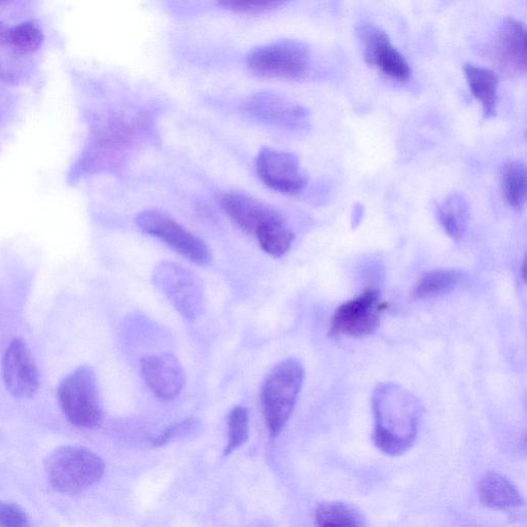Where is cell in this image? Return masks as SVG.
I'll list each match as a JSON object with an SVG mask.
<instances>
[{
	"instance_id": "cell-1",
	"label": "cell",
	"mask_w": 527,
	"mask_h": 527,
	"mask_svg": "<svg viewBox=\"0 0 527 527\" xmlns=\"http://www.w3.org/2000/svg\"><path fill=\"white\" fill-rule=\"evenodd\" d=\"M374 442L385 454L399 455L414 443L420 417V404L396 383H381L373 392Z\"/></svg>"
},
{
	"instance_id": "cell-25",
	"label": "cell",
	"mask_w": 527,
	"mask_h": 527,
	"mask_svg": "<svg viewBox=\"0 0 527 527\" xmlns=\"http://www.w3.org/2000/svg\"><path fill=\"white\" fill-rule=\"evenodd\" d=\"M201 431V423L197 418H187L167 427L154 440V447H163L169 443L193 438Z\"/></svg>"
},
{
	"instance_id": "cell-3",
	"label": "cell",
	"mask_w": 527,
	"mask_h": 527,
	"mask_svg": "<svg viewBox=\"0 0 527 527\" xmlns=\"http://www.w3.org/2000/svg\"><path fill=\"white\" fill-rule=\"evenodd\" d=\"M51 485L65 495L82 493L99 482L105 473L104 461L92 450L81 446H62L46 461Z\"/></svg>"
},
{
	"instance_id": "cell-14",
	"label": "cell",
	"mask_w": 527,
	"mask_h": 527,
	"mask_svg": "<svg viewBox=\"0 0 527 527\" xmlns=\"http://www.w3.org/2000/svg\"><path fill=\"white\" fill-rule=\"evenodd\" d=\"M254 119L283 128H299L306 124L308 113L300 105L272 92L254 95L244 107Z\"/></svg>"
},
{
	"instance_id": "cell-23",
	"label": "cell",
	"mask_w": 527,
	"mask_h": 527,
	"mask_svg": "<svg viewBox=\"0 0 527 527\" xmlns=\"http://www.w3.org/2000/svg\"><path fill=\"white\" fill-rule=\"evenodd\" d=\"M44 42V33L34 22H23L9 28L7 43L16 52L27 54L37 51Z\"/></svg>"
},
{
	"instance_id": "cell-10",
	"label": "cell",
	"mask_w": 527,
	"mask_h": 527,
	"mask_svg": "<svg viewBox=\"0 0 527 527\" xmlns=\"http://www.w3.org/2000/svg\"><path fill=\"white\" fill-rule=\"evenodd\" d=\"M2 371L6 388L15 398L29 399L40 390V372L23 339L15 338L7 347Z\"/></svg>"
},
{
	"instance_id": "cell-29",
	"label": "cell",
	"mask_w": 527,
	"mask_h": 527,
	"mask_svg": "<svg viewBox=\"0 0 527 527\" xmlns=\"http://www.w3.org/2000/svg\"><path fill=\"white\" fill-rule=\"evenodd\" d=\"M0 79L11 81V77L6 73V70L0 65Z\"/></svg>"
},
{
	"instance_id": "cell-15",
	"label": "cell",
	"mask_w": 527,
	"mask_h": 527,
	"mask_svg": "<svg viewBox=\"0 0 527 527\" xmlns=\"http://www.w3.org/2000/svg\"><path fill=\"white\" fill-rule=\"evenodd\" d=\"M495 59L503 72L520 77L526 70V30L519 20L508 17L499 27L495 42Z\"/></svg>"
},
{
	"instance_id": "cell-28",
	"label": "cell",
	"mask_w": 527,
	"mask_h": 527,
	"mask_svg": "<svg viewBox=\"0 0 527 527\" xmlns=\"http://www.w3.org/2000/svg\"><path fill=\"white\" fill-rule=\"evenodd\" d=\"M8 32L9 28L6 24L0 21V44L7 43Z\"/></svg>"
},
{
	"instance_id": "cell-12",
	"label": "cell",
	"mask_w": 527,
	"mask_h": 527,
	"mask_svg": "<svg viewBox=\"0 0 527 527\" xmlns=\"http://www.w3.org/2000/svg\"><path fill=\"white\" fill-rule=\"evenodd\" d=\"M140 372L149 389L163 401H172L184 390L186 374L177 357L170 354L146 356L140 361Z\"/></svg>"
},
{
	"instance_id": "cell-27",
	"label": "cell",
	"mask_w": 527,
	"mask_h": 527,
	"mask_svg": "<svg viewBox=\"0 0 527 527\" xmlns=\"http://www.w3.org/2000/svg\"><path fill=\"white\" fill-rule=\"evenodd\" d=\"M0 527H30V520L18 505L0 502Z\"/></svg>"
},
{
	"instance_id": "cell-4",
	"label": "cell",
	"mask_w": 527,
	"mask_h": 527,
	"mask_svg": "<svg viewBox=\"0 0 527 527\" xmlns=\"http://www.w3.org/2000/svg\"><path fill=\"white\" fill-rule=\"evenodd\" d=\"M57 399L69 423L82 429L98 427L102 419L96 374L81 366L65 376L57 389Z\"/></svg>"
},
{
	"instance_id": "cell-2",
	"label": "cell",
	"mask_w": 527,
	"mask_h": 527,
	"mask_svg": "<svg viewBox=\"0 0 527 527\" xmlns=\"http://www.w3.org/2000/svg\"><path fill=\"white\" fill-rule=\"evenodd\" d=\"M305 378L302 363L289 358L266 376L261 390L263 414L269 435L275 439L290 420Z\"/></svg>"
},
{
	"instance_id": "cell-18",
	"label": "cell",
	"mask_w": 527,
	"mask_h": 527,
	"mask_svg": "<svg viewBox=\"0 0 527 527\" xmlns=\"http://www.w3.org/2000/svg\"><path fill=\"white\" fill-rule=\"evenodd\" d=\"M439 222L446 234L459 242L465 236L469 220V204L459 193H452L438 207Z\"/></svg>"
},
{
	"instance_id": "cell-24",
	"label": "cell",
	"mask_w": 527,
	"mask_h": 527,
	"mask_svg": "<svg viewBox=\"0 0 527 527\" xmlns=\"http://www.w3.org/2000/svg\"><path fill=\"white\" fill-rule=\"evenodd\" d=\"M250 435V414L243 406L234 407L228 415V442L225 456L247 443Z\"/></svg>"
},
{
	"instance_id": "cell-16",
	"label": "cell",
	"mask_w": 527,
	"mask_h": 527,
	"mask_svg": "<svg viewBox=\"0 0 527 527\" xmlns=\"http://www.w3.org/2000/svg\"><path fill=\"white\" fill-rule=\"evenodd\" d=\"M478 493L481 503L495 510H511L524 504L512 482L495 472H490L482 478Z\"/></svg>"
},
{
	"instance_id": "cell-21",
	"label": "cell",
	"mask_w": 527,
	"mask_h": 527,
	"mask_svg": "<svg viewBox=\"0 0 527 527\" xmlns=\"http://www.w3.org/2000/svg\"><path fill=\"white\" fill-rule=\"evenodd\" d=\"M502 189L510 207L520 210L526 201V170L520 161H510L502 170Z\"/></svg>"
},
{
	"instance_id": "cell-26",
	"label": "cell",
	"mask_w": 527,
	"mask_h": 527,
	"mask_svg": "<svg viewBox=\"0 0 527 527\" xmlns=\"http://www.w3.org/2000/svg\"><path fill=\"white\" fill-rule=\"evenodd\" d=\"M219 5L229 11L245 15H262L275 11L283 2H245V0H223Z\"/></svg>"
},
{
	"instance_id": "cell-6",
	"label": "cell",
	"mask_w": 527,
	"mask_h": 527,
	"mask_svg": "<svg viewBox=\"0 0 527 527\" xmlns=\"http://www.w3.org/2000/svg\"><path fill=\"white\" fill-rule=\"evenodd\" d=\"M248 65L261 77L295 80L307 73L310 51L302 42L281 40L254 49L248 56Z\"/></svg>"
},
{
	"instance_id": "cell-17",
	"label": "cell",
	"mask_w": 527,
	"mask_h": 527,
	"mask_svg": "<svg viewBox=\"0 0 527 527\" xmlns=\"http://www.w3.org/2000/svg\"><path fill=\"white\" fill-rule=\"evenodd\" d=\"M465 77L474 97L482 104L485 119L493 118L497 114L499 76L494 70L466 64Z\"/></svg>"
},
{
	"instance_id": "cell-9",
	"label": "cell",
	"mask_w": 527,
	"mask_h": 527,
	"mask_svg": "<svg viewBox=\"0 0 527 527\" xmlns=\"http://www.w3.org/2000/svg\"><path fill=\"white\" fill-rule=\"evenodd\" d=\"M256 168L262 183L275 192L295 196L306 188L300 161L293 153L265 148L257 157Z\"/></svg>"
},
{
	"instance_id": "cell-8",
	"label": "cell",
	"mask_w": 527,
	"mask_h": 527,
	"mask_svg": "<svg viewBox=\"0 0 527 527\" xmlns=\"http://www.w3.org/2000/svg\"><path fill=\"white\" fill-rule=\"evenodd\" d=\"M386 309L388 304L382 301L378 291H366L337 308L331 321V334L353 338L367 337L378 328Z\"/></svg>"
},
{
	"instance_id": "cell-22",
	"label": "cell",
	"mask_w": 527,
	"mask_h": 527,
	"mask_svg": "<svg viewBox=\"0 0 527 527\" xmlns=\"http://www.w3.org/2000/svg\"><path fill=\"white\" fill-rule=\"evenodd\" d=\"M256 238L266 254L281 258L291 250L295 235L284 222L265 229Z\"/></svg>"
},
{
	"instance_id": "cell-11",
	"label": "cell",
	"mask_w": 527,
	"mask_h": 527,
	"mask_svg": "<svg viewBox=\"0 0 527 527\" xmlns=\"http://www.w3.org/2000/svg\"><path fill=\"white\" fill-rule=\"evenodd\" d=\"M364 44V57L368 65L376 67L385 76L399 82H406L411 77V68L406 58L395 48L380 28L364 24L359 28Z\"/></svg>"
},
{
	"instance_id": "cell-19",
	"label": "cell",
	"mask_w": 527,
	"mask_h": 527,
	"mask_svg": "<svg viewBox=\"0 0 527 527\" xmlns=\"http://www.w3.org/2000/svg\"><path fill=\"white\" fill-rule=\"evenodd\" d=\"M463 278V274L458 270L428 272L418 280L413 290V296L420 300L444 296L458 288Z\"/></svg>"
},
{
	"instance_id": "cell-20",
	"label": "cell",
	"mask_w": 527,
	"mask_h": 527,
	"mask_svg": "<svg viewBox=\"0 0 527 527\" xmlns=\"http://www.w3.org/2000/svg\"><path fill=\"white\" fill-rule=\"evenodd\" d=\"M316 527H366L362 514L341 502L324 503L315 512Z\"/></svg>"
},
{
	"instance_id": "cell-7",
	"label": "cell",
	"mask_w": 527,
	"mask_h": 527,
	"mask_svg": "<svg viewBox=\"0 0 527 527\" xmlns=\"http://www.w3.org/2000/svg\"><path fill=\"white\" fill-rule=\"evenodd\" d=\"M136 224L145 233L162 240L170 249L192 263L204 266L213 260L212 251L202 239L158 210L140 213Z\"/></svg>"
},
{
	"instance_id": "cell-5",
	"label": "cell",
	"mask_w": 527,
	"mask_h": 527,
	"mask_svg": "<svg viewBox=\"0 0 527 527\" xmlns=\"http://www.w3.org/2000/svg\"><path fill=\"white\" fill-rule=\"evenodd\" d=\"M155 287L184 319L196 321L204 309V289L200 277L184 266L163 261L153 272Z\"/></svg>"
},
{
	"instance_id": "cell-13",
	"label": "cell",
	"mask_w": 527,
	"mask_h": 527,
	"mask_svg": "<svg viewBox=\"0 0 527 527\" xmlns=\"http://www.w3.org/2000/svg\"><path fill=\"white\" fill-rule=\"evenodd\" d=\"M221 204L225 213L241 230L255 237L269 227L284 223L274 208L247 195L227 194Z\"/></svg>"
}]
</instances>
